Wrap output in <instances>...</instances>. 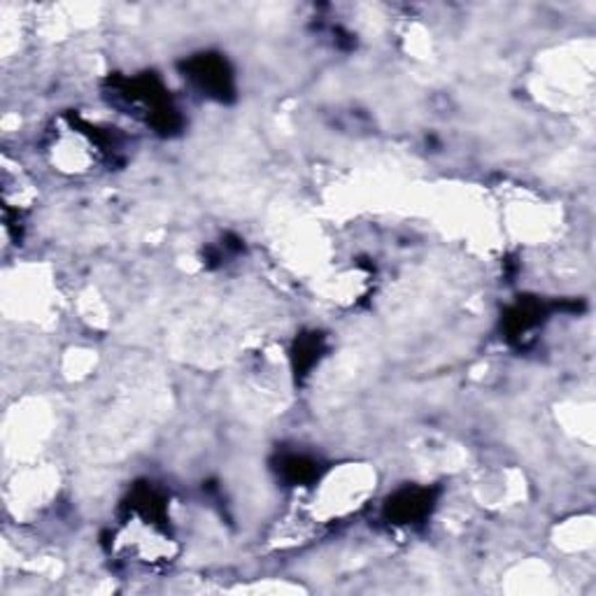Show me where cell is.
I'll list each match as a JSON object with an SVG mask.
<instances>
[{"label":"cell","instance_id":"6da1fadb","mask_svg":"<svg viewBox=\"0 0 596 596\" xmlns=\"http://www.w3.org/2000/svg\"><path fill=\"white\" fill-rule=\"evenodd\" d=\"M114 96L131 110L134 117L142 120L159 134H173L179 128V114L173 98L154 75H140L131 79H117L112 87Z\"/></svg>","mask_w":596,"mask_h":596},{"label":"cell","instance_id":"7a4b0ae2","mask_svg":"<svg viewBox=\"0 0 596 596\" xmlns=\"http://www.w3.org/2000/svg\"><path fill=\"white\" fill-rule=\"evenodd\" d=\"M185 77H189L191 85L203 91L214 101H231L236 91L234 71L224 57L220 54H198L185 63Z\"/></svg>","mask_w":596,"mask_h":596},{"label":"cell","instance_id":"3957f363","mask_svg":"<svg viewBox=\"0 0 596 596\" xmlns=\"http://www.w3.org/2000/svg\"><path fill=\"white\" fill-rule=\"evenodd\" d=\"M434 508V492L426 487H408L396 492L387 508L385 516L392 524L399 526H410V524H420L424 518H429V512Z\"/></svg>","mask_w":596,"mask_h":596},{"label":"cell","instance_id":"277c9868","mask_svg":"<svg viewBox=\"0 0 596 596\" xmlns=\"http://www.w3.org/2000/svg\"><path fill=\"white\" fill-rule=\"evenodd\" d=\"M280 473H283L285 480H289L291 485H310L320 477L318 461H312L303 455H289L283 459V467H280Z\"/></svg>","mask_w":596,"mask_h":596},{"label":"cell","instance_id":"5b68a950","mask_svg":"<svg viewBox=\"0 0 596 596\" xmlns=\"http://www.w3.org/2000/svg\"><path fill=\"white\" fill-rule=\"evenodd\" d=\"M320 352H322V338H318V334L298 340L296 343V371H301V375H306L312 369V363L320 359Z\"/></svg>","mask_w":596,"mask_h":596}]
</instances>
